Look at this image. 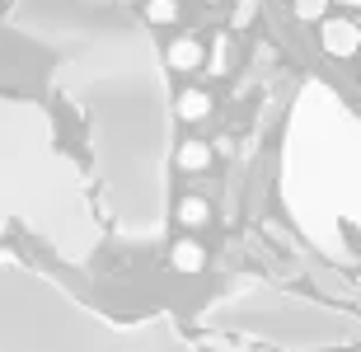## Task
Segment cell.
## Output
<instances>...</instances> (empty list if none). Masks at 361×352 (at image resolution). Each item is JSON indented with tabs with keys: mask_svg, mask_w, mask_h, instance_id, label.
<instances>
[{
	"mask_svg": "<svg viewBox=\"0 0 361 352\" xmlns=\"http://www.w3.org/2000/svg\"><path fill=\"white\" fill-rule=\"evenodd\" d=\"M338 5H361V0H338Z\"/></svg>",
	"mask_w": 361,
	"mask_h": 352,
	"instance_id": "30bf717a",
	"label": "cell"
},
{
	"mask_svg": "<svg viewBox=\"0 0 361 352\" xmlns=\"http://www.w3.org/2000/svg\"><path fill=\"white\" fill-rule=\"evenodd\" d=\"M207 217H212V212H207L202 198H183V202H178V221H183V226H202Z\"/></svg>",
	"mask_w": 361,
	"mask_h": 352,
	"instance_id": "8992f818",
	"label": "cell"
},
{
	"mask_svg": "<svg viewBox=\"0 0 361 352\" xmlns=\"http://www.w3.org/2000/svg\"><path fill=\"white\" fill-rule=\"evenodd\" d=\"M319 38H324V52L329 56H352L361 47V24H352V19H329Z\"/></svg>",
	"mask_w": 361,
	"mask_h": 352,
	"instance_id": "6da1fadb",
	"label": "cell"
},
{
	"mask_svg": "<svg viewBox=\"0 0 361 352\" xmlns=\"http://www.w3.org/2000/svg\"><path fill=\"white\" fill-rule=\"evenodd\" d=\"M212 146H202V141H183L178 146V169H188V174H202V169H212Z\"/></svg>",
	"mask_w": 361,
	"mask_h": 352,
	"instance_id": "3957f363",
	"label": "cell"
},
{
	"mask_svg": "<svg viewBox=\"0 0 361 352\" xmlns=\"http://www.w3.org/2000/svg\"><path fill=\"white\" fill-rule=\"evenodd\" d=\"M169 258H174V268H178V272H202V263H207V249H202L197 240H178Z\"/></svg>",
	"mask_w": 361,
	"mask_h": 352,
	"instance_id": "277c9868",
	"label": "cell"
},
{
	"mask_svg": "<svg viewBox=\"0 0 361 352\" xmlns=\"http://www.w3.org/2000/svg\"><path fill=\"white\" fill-rule=\"evenodd\" d=\"M207 113H212V95H202V90H183V95H178V118H207Z\"/></svg>",
	"mask_w": 361,
	"mask_h": 352,
	"instance_id": "5b68a950",
	"label": "cell"
},
{
	"mask_svg": "<svg viewBox=\"0 0 361 352\" xmlns=\"http://www.w3.org/2000/svg\"><path fill=\"white\" fill-rule=\"evenodd\" d=\"M249 19H254V5H249V0H244V5H240V14H235V24L244 28V24H249Z\"/></svg>",
	"mask_w": 361,
	"mask_h": 352,
	"instance_id": "9c48e42d",
	"label": "cell"
},
{
	"mask_svg": "<svg viewBox=\"0 0 361 352\" xmlns=\"http://www.w3.org/2000/svg\"><path fill=\"white\" fill-rule=\"evenodd\" d=\"M324 10H329V0H295V14L300 19H324Z\"/></svg>",
	"mask_w": 361,
	"mask_h": 352,
	"instance_id": "ba28073f",
	"label": "cell"
},
{
	"mask_svg": "<svg viewBox=\"0 0 361 352\" xmlns=\"http://www.w3.org/2000/svg\"><path fill=\"white\" fill-rule=\"evenodd\" d=\"M207 56H202V42L197 38H178L174 47H169V66L174 71H197Z\"/></svg>",
	"mask_w": 361,
	"mask_h": 352,
	"instance_id": "7a4b0ae2",
	"label": "cell"
},
{
	"mask_svg": "<svg viewBox=\"0 0 361 352\" xmlns=\"http://www.w3.org/2000/svg\"><path fill=\"white\" fill-rule=\"evenodd\" d=\"M146 19H150V24H174V19H178V5H174V0H150V5H146Z\"/></svg>",
	"mask_w": 361,
	"mask_h": 352,
	"instance_id": "52a82bcc",
	"label": "cell"
}]
</instances>
